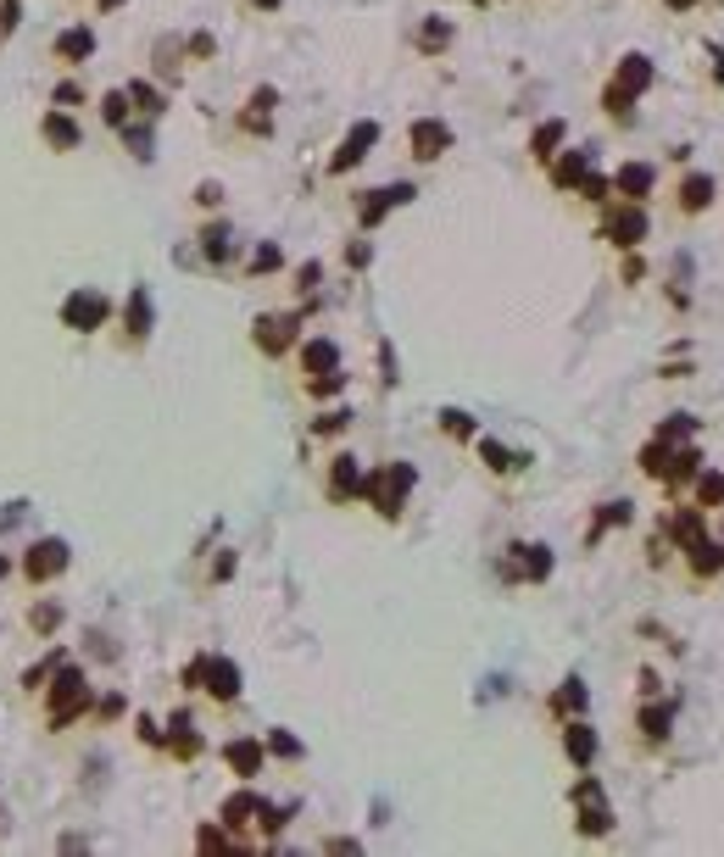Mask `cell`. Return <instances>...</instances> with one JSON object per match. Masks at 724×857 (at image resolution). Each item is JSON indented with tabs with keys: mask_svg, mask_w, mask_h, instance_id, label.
I'll use <instances>...</instances> for the list:
<instances>
[{
	"mask_svg": "<svg viewBox=\"0 0 724 857\" xmlns=\"http://www.w3.org/2000/svg\"><path fill=\"white\" fill-rule=\"evenodd\" d=\"M107 296H95V290H78V296L61 306V323L68 329H78V334H90V329H100V318H107Z\"/></svg>",
	"mask_w": 724,
	"mask_h": 857,
	"instance_id": "cell-1",
	"label": "cell"
},
{
	"mask_svg": "<svg viewBox=\"0 0 724 857\" xmlns=\"http://www.w3.org/2000/svg\"><path fill=\"white\" fill-rule=\"evenodd\" d=\"M190 679H206V691H212L218 702H235V691H240L235 663H223V657H206V663H195V668H190Z\"/></svg>",
	"mask_w": 724,
	"mask_h": 857,
	"instance_id": "cell-2",
	"label": "cell"
},
{
	"mask_svg": "<svg viewBox=\"0 0 724 857\" xmlns=\"http://www.w3.org/2000/svg\"><path fill=\"white\" fill-rule=\"evenodd\" d=\"M446 145H451V129L441 117H418V123H412V156H418V162L446 156Z\"/></svg>",
	"mask_w": 724,
	"mask_h": 857,
	"instance_id": "cell-3",
	"label": "cell"
},
{
	"mask_svg": "<svg viewBox=\"0 0 724 857\" xmlns=\"http://www.w3.org/2000/svg\"><path fill=\"white\" fill-rule=\"evenodd\" d=\"M407 485H412V468H385L374 485H368V496L379 501V512H385V518H396V512H402V490H407Z\"/></svg>",
	"mask_w": 724,
	"mask_h": 857,
	"instance_id": "cell-4",
	"label": "cell"
},
{
	"mask_svg": "<svg viewBox=\"0 0 724 857\" xmlns=\"http://www.w3.org/2000/svg\"><path fill=\"white\" fill-rule=\"evenodd\" d=\"M379 139V123H357V129L346 134V145L335 151V162H329V173H346V167H357L362 156H368V145Z\"/></svg>",
	"mask_w": 724,
	"mask_h": 857,
	"instance_id": "cell-5",
	"label": "cell"
},
{
	"mask_svg": "<svg viewBox=\"0 0 724 857\" xmlns=\"http://www.w3.org/2000/svg\"><path fill=\"white\" fill-rule=\"evenodd\" d=\"M56 56L68 61V67H84V61L95 56V28H84V23L61 28V34H56Z\"/></svg>",
	"mask_w": 724,
	"mask_h": 857,
	"instance_id": "cell-6",
	"label": "cell"
},
{
	"mask_svg": "<svg viewBox=\"0 0 724 857\" xmlns=\"http://www.w3.org/2000/svg\"><path fill=\"white\" fill-rule=\"evenodd\" d=\"M56 568H68V546H61V540H39V546L28 551V562H23L28 579H51Z\"/></svg>",
	"mask_w": 724,
	"mask_h": 857,
	"instance_id": "cell-7",
	"label": "cell"
},
{
	"mask_svg": "<svg viewBox=\"0 0 724 857\" xmlns=\"http://www.w3.org/2000/svg\"><path fill=\"white\" fill-rule=\"evenodd\" d=\"M39 134H45V145L51 151H78V123H73V112H45V123H39Z\"/></svg>",
	"mask_w": 724,
	"mask_h": 857,
	"instance_id": "cell-8",
	"label": "cell"
},
{
	"mask_svg": "<svg viewBox=\"0 0 724 857\" xmlns=\"http://www.w3.org/2000/svg\"><path fill=\"white\" fill-rule=\"evenodd\" d=\"M613 190L625 195V201H640L652 190V167L647 162H630V167H618V179H613Z\"/></svg>",
	"mask_w": 724,
	"mask_h": 857,
	"instance_id": "cell-9",
	"label": "cell"
},
{
	"mask_svg": "<svg viewBox=\"0 0 724 857\" xmlns=\"http://www.w3.org/2000/svg\"><path fill=\"white\" fill-rule=\"evenodd\" d=\"M78 707H84V679H78V674H61V679H56V718H73Z\"/></svg>",
	"mask_w": 724,
	"mask_h": 857,
	"instance_id": "cell-10",
	"label": "cell"
},
{
	"mask_svg": "<svg viewBox=\"0 0 724 857\" xmlns=\"http://www.w3.org/2000/svg\"><path fill=\"white\" fill-rule=\"evenodd\" d=\"M680 206H686V212H702V206H713V179H708V173H691L686 184H680Z\"/></svg>",
	"mask_w": 724,
	"mask_h": 857,
	"instance_id": "cell-11",
	"label": "cell"
},
{
	"mask_svg": "<svg viewBox=\"0 0 724 857\" xmlns=\"http://www.w3.org/2000/svg\"><path fill=\"white\" fill-rule=\"evenodd\" d=\"M608 234H613V245H635L640 234H647V218H640V212H635V206H630V212H618V218H608Z\"/></svg>",
	"mask_w": 724,
	"mask_h": 857,
	"instance_id": "cell-12",
	"label": "cell"
},
{
	"mask_svg": "<svg viewBox=\"0 0 724 857\" xmlns=\"http://www.w3.org/2000/svg\"><path fill=\"white\" fill-rule=\"evenodd\" d=\"M129 107H134L139 117H162V112H168V95L151 90V83H129Z\"/></svg>",
	"mask_w": 724,
	"mask_h": 857,
	"instance_id": "cell-13",
	"label": "cell"
},
{
	"mask_svg": "<svg viewBox=\"0 0 724 857\" xmlns=\"http://www.w3.org/2000/svg\"><path fill=\"white\" fill-rule=\"evenodd\" d=\"M301 362L313 368L318 379H335V368H340V357H335V345H329V340H313V345L301 351Z\"/></svg>",
	"mask_w": 724,
	"mask_h": 857,
	"instance_id": "cell-14",
	"label": "cell"
},
{
	"mask_svg": "<svg viewBox=\"0 0 724 857\" xmlns=\"http://www.w3.org/2000/svg\"><path fill=\"white\" fill-rule=\"evenodd\" d=\"M274 100H279V90H267V83H262V90L251 95V112H245L240 123H245L251 134H267V112H274Z\"/></svg>",
	"mask_w": 724,
	"mask_h": 857,
	"instance_id": "cell-15",
	"label": "cell"
},
{
	"mask_svg": "<svg viewBox=\"0 0 724 857\" xmlns=\"http://www.w3.org/2000/svg\"><path fill=\"white\" fill-rule=\"evenodd\" d=\"M229 763H235V774L251 780L257 768H262V746H257V741H235V746H229Z\"/></svg>",
	"mask_w": 724,
	"mask_h": 857,
	"instance_id": "cell-16",
	"label": "cell"
},
{
	"mask_svg": "<svg viewBox=\"0 0 724 857\" xmlns=\"http://www.w3.org/2000/svg\"><path fill=\"white\" fill-rule=\"evenodd\" d=\"M557 145H563V117H552V123H541V129H535V139H529V151H535V156H541V162H546V156L557 151Z\"/></svg>",
	"mask_w": 724,
	"mask_h": 857,
	"instance_id": "cell-17",
	"label": "cell"
},
{
	"mask_svg": "<svg viewBox=\"0 0 724 857\" xmlns=\"http://www.w3.org/2000/svg\"><path fill=\"white\" fill-rule=\"evenodd\" d=\"M100 117H107L112 129H123V123H129V90H107V95H100Z\"/></svg>",
	"mask_w": 724,
	"mask_h": 857,
	"instance_id": "cell-18",
	"label": "cell"
},
{
	"mask_svg": "<svg viewBox=\"0 0 724 857\" xmlns=\"http://www.w3.org/2000/svg\"><path fill=\"white\" fill-rule=\"evenodd\" d=\"M563 746H569V758H574V763H591V751H596V735H591L585 724H574L569 735H563Z\"/></svg>",
	"mask_w": 724,
	"mask_h": 857,
	"instance_id": "cell-19",
	"label": "cell"
},
{
	"mask_svg": "<svg viewBox=\"0 0 724 857\" xmlns=\"http://www.w3.org/2000/svg\"><path fill=\"white\" fill-rule=\"evenodd\" d=\"M579 179H585V151H569L552 167V184H579Z\"/></svg>",
	"mask_w": 724,
	"mask_h": 857,
	"instance_id": "cell-20",
	"label": "cell"
},
{
	"mask_svg": "<svg viewBox=\"0 0 724 857\" xmlns=\"http://www.w3.org/2000/svg\"><path fill=\"white\" fill-rule=\"evenodd\" d=\"M329 490H335V496L357 490V463H351V456H335V479H329Z\"/></svg>",
	"mask_w": 724,
	"mask_h": 857,
	"instance_id": "cell-21",
	"label": "cell"
},
{
	"mask_svg": "<svg viewBox=\"0 0 724 857\" xmlns=\"http://www.w3.org/2000/svg\"><path fill=\"white\" fill-rule=\"evenodd\" d=\"M145 329H151V312H145V290H134V301H129V334L139 340Z\"/></svg>",
	"mask_w": 724,
	"mask_h": 857,
	"instance_id": "cell-22",
	"label": "cell"
},
{
	"mask_svg": "<svg viewBox=\"0 0 724 857\" xmlns=\"http://www.w3.org/2000/svg\"><path fill=\"white\" fill-rule=\"evenodd\" d=\"M78 100H84V90H78L73 78H68V83H56V90H51V107H61V112H73Z\"/></svg>",
	"mask_w": 724,
	"mask_h": 857,
	"instance_id": "cell-23",
	"label": "cell"
},
{
	"mask_svg": "<svg viewBox=\"0 0 724 857\" xmlns=\"http://www.w3.org/2000/svg\"><path fill=\"white\" fill-rule=\"evenodd\" d=\"M206 257H212V262H223V257H229V228H206Z\"/></svg>",
	"mask_w": 724,
	"mask_h": 857,
	"instance_id": "cell-24",
	"label": "cell"
},
{
	"mask_svg": "<svg viewBox=\"0 0 724 857\" xmlns=\"http://www.w3.org/2000/svg\"><path fill=\"white\" fill-rule=\"evenodd\" d=\"M418 45H424V51H446V45H451V28H446V23H429V28L418 34Z\"/></svg>",
	"mask_w": 724,
	"mask_h": 857,
	"instance_id": "cell-25",
	"label": "cell"
},
{
	"mask_svg": "<svg viewBox=\"0 0 724 857\" xmlns=\"http://www.w3.org/2000/svg\"><path fill=\"white\" fill-rule=\"evenodd\" d=\"M485 463H490L496 473H513V468H519V456H507L502 446H490V440H485Z\"/></svg>",
	"mask_w": 724,
	"mask_h": 857,
	"instance_id": "cell-26",
	"label": "cell"
},
{
	"mask_svg": "<svg viewBox=\"0 0 724 857\" xmlns=\"http://www.w3.org/2000/svg\"><path fill=\"white\" fill-rule=\"evenodd\" d=\"M223 813H229V824H251V813H257V802H251V797H235L229 807H223Z\"/></svg>",
	"mask_w": 724,
	"mask_h": 857,
	"instance_id": "cell-27",
	"label": "cell"
},
{
	"mask_svg": "<svg viewBox=\"0 0 724 857\" xmlns=\"http://www.w3.org/2000/svg\"><path fill=\"white\" fill-rule=\"evenodd\" d=\"M640 729L647 735H669V713H640Z\"/></svg>",
	"mask_w": 724,
	"mask_h": 857,
	"instance_id": "cell-28",
	"label": "cell"
},
{
	"mask_svg": "<svg viewBox=\"0 0 724 857\" xmlns=\"http://www.w3.org/2000/svg\"><path fill=\"white\" fill-rule=\"evenodd\" d=\"M696 490H702V501H724V479H719V473H708Z\"/></svg>",
	"mask_w": 724,
	"mask_h": 857,
	"instance_id": "cell-29",
	"label": "cell"
},
{
	"mask_svg": "<svg viewBox=\"0 0 724 857\" xmlns=\"http://www.w3.org/2000/svg\"><path fill=\"white\" fill-rule=\"evenodd\" d=\"M251 267H257V274H267V267H279V250H274V245H262V250H257V262H251Z\"/></svg>",
	"mask_w": 724,
	"mask_h": 857,
	"instance_id": "cell-30",
	"label": "cell"
},
{
	"mask_svg": "<svg viewBox=\"0 0 724 857\" xmlns=\"http://www.w3.org/2000/svg\"><path fill=\"white\" fill-rule=\"evenodd\" d=\"M218 45H212V34H190V56H212Z\"/></svg>",
	"mask_w": 724,
	"mask_h": 857,
	"instance_id": "cell-31",
	"label": "cell"
},
{
	"mask_svg": "<svg viewBox=\"0 0 724 857\" xmlns=\"http://www.w3.org/2000/svg\"><path fill=\"white\" fill-rule=\"evenodd\" d=\"M446 429H451V434H468L473 424H468V417H463V412H446Z\"/></svg>",
	"mask_w": 724,
	"mask_h": 857,
	"instance_id": "cell-32",
	"label": "cell"
},
{
	"mask_svg": "<svg viewBox=\"0 0 724 857\" xmlns=\"http://www.w3.org/2000/svg\"><path fill=\"white\" fill-rule=\"evenodd\" d=\"M251 6H257V12H279V6H284V0H251Z\"/></svg>",
	"mask_w": 724,
	"mask_h": 857,
	"instance_id": "cell-33",
	"label": "cell"
},
{
	"mask_svg": "<svg viewBox=\"0 0 724 857\" xmlns=\"http://www.w3.org/2000/svg\"><path fill=\"white\" fill-rule=\"evenodd\" d=\"M669 6H674V12H686V6H696V0H669Z\"/></svg>",
	"mask_w": 724,
	"mask_h": 857,
	"instance_id": "cell-34",
	"label": "cell"
}]
</instances>
